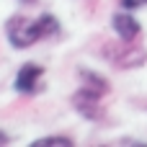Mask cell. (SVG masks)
Here are the masks:
<instances>
[{"label":"cell","instance_id":"ba28073f","mask_svg":"<svg viewBox=\"0 0 147 147\" xmlns=\"http://www.w3.org/2000/svg\"><path fill=\"white\" fill-rule=\"evenodd\" d=\"M39 28H41V36L49 39V36H57V34L62 31V23H59L57 16H52V13H41V16H39Z\"/></svg>","mask_w":147,"mask_h":147},{"label":"cell","instance_id":"30bf717a","mask_svg":"<svg viewBox=\"0 0 147 147\" xmlns=\"http://www.w3.org/2000/svg\"><path fill=\"white\" fill-rule=\"evenodd\" d=\"M116 145H134V147L140 145V147H145L147 142H145V140H132V137H121V140H116Z\"/></svg>","mask_w":147,"mask_h":147},{"label":"cell","instance_id":"52a82bcc","mask_svg":"<svg viewBox=\"0 0 147 147\" xmlns=\"http://www.w3.org/2000/svg\"><path fill=\"white\" fill-rule=\"evenodd\" d=\"M31 147H75V140L67 137V134H49V137L34 140Z\"/></svg>","mask_w":147,"mask_h":147},{"label":"cell","instance_id":"277c9868","mask_svg":"<svg viewBox=\"0 0 147 147\" xmlns=\"http://www.w3.org/2000/svg\"><path fill=\"white\" fill-rule=\"evenodd\" d=\"M111 28H114V34L127 44V41H134V39H140L142 36V23L132 16V10H116L114 16H111Z\"/></svg>","mask_w":147,"mask_h":147},{"label":"cell","instance_id":"9c48e42d","mask_svg":"<svg viewBox=\"0 0 147 147\" xmlns=\"http://www.w3.org/2000/svg\"><path fill=\"white\" fill-rule=\"evenodd\" d=\"M119 5L127 8V10H140V8L147 5V0H119Z\"/></svg>","mask_w":147,"mask_h":147},{"label":"cell","instance_id":"3957f363","mask_svg":"<svg viewBox=\"0 0 147 147\" xmlns=\"http://www.w3.org/2000/svg\"><path fill=\"white\" fill-rule=\"evenodd\" d=\"M41 75H44V67L36 65V62H23L16 72V80H13V88L16 93L21 96H34L39 83H41Z\"/></svg>","mask_w":147,"mask_h":147},{"label":"cell","instance_id":"6da1fadb","mask_svg":"<svg viewBox=\"0 0 147 147\" xmlns=\"http://www.w3.org/2000/svg\"><path fill=\"white\" fill-rule=\"evenodd\" d=\"M5 39L13 49H28L36 41H41V28L39 18H26V16H10L5 21Z\"/></svg>","mask_w":147,"mask_h":147},{"label":"cell","instance_id":"7c38bea8","mask_svg":"<svg viewBox=\"0 0 147 147\" xmlns=\"http://www.w3.org/2000/svg\"><path fill=\"white\" fill-rule=\"evenodd\" d=\"M18 3H21V5H36L39 0H18Z\"/></svg>","mask_w":147,"mask_h":147},{"label":"cell","instance_id":"7a4b0ae2","mask_svg":"<svg viewBox=\"0 0 147 147\" xmlns=\"http://www.w3.org/2000/svg\"><path fill=\"white\" fill-rule=\"evenodd\" d=\"M101 98L103 96H98V93H93V90H88V88H78L75 93H72V106L78 109V114H83L88 121H103L106 116V111L101 109Z\"/></svg>","mask_w":147,"mask_h":147},{"label":"cell","instance_id":"8fae6325","mask_svg":"<svg viewBox=\"0 0 147 147\" xmlns=\"http://www.w3.org/2000/svg\"><path fill=\"white\" fill-rule=\"evenodd\" d=\"M13 140H10V134L5 132V129H0V147H5V145H10Z\"/></svg>","mask_w":147,"mask_h":147},{"label":"cell","instance_id":"5b68a950","mask_svg":"<svg viewBox=\"0 0 147 147\" xmlns=\"http://www.w3.org/2000/svg\"><path fill=\"white\" fill-rule=\"evenodd\" d=\"M111 62H114V67H119V70H137V67H142L147 62V49L132 47V41H127V47L119 49V54H114Z\"/></svg>","mask_w":147,"mask_h":147},{"label":"cell","instance_id":"8992f818","mask_svg":"<svg viewBox=\"0 0 147 147\" xmlns=\"http://www.w3.org/2000/svg\"><path fill=\"white\" fill-rule=\"evenodd\" d=\"M78 78H80V85H83V88H88V90H93V93H98V96H103V98L111 93V83H109L103 75L88 70V67H78Z\"/></svg>","mask_w":147,"mask_h":147}]
</instances>
